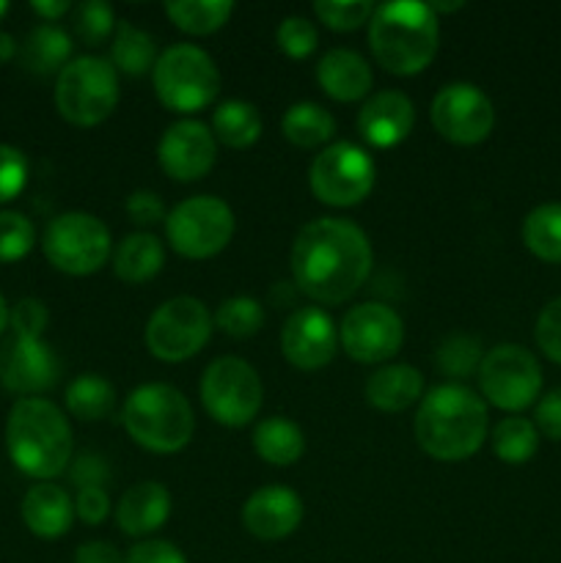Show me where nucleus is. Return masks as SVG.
<instances>
[{"instance_id": "7", "label": "nucleus", "mask_w": 561, "mask_h": 563, "mask_svg": "<svg viewBox=\"0 0 561 563\" xmlns=\"http://www.w3.org/2000/svg\"><path fill=\"white\" fill-rule=\"evenodd\" d=\"M119 104V75L97 55L72 58L55 82V108L69 124L97 126Z\"/></svg>"}, {"instance_id": "53", "label": "nucleus", "mask_w": 561, "mask_h": 563, "mask_svg": "<svg viewBox=\"0 0 561 563\" xmlns=\"http://www.w3.org/2000/svg\"><path fill=\"white\" fill-rule=\"evenodd\" d=\"M9 306H6V300H3V295H0V333H3L6 330V324H9Z\"/></svg>"}, {"instance_id": "37", "label": "nucleus", "mask_w": 561, "mask_h": 563, "mask_svg": "<svg viewBox=\"0 0 561 563\" xmlns=\"http://www.w3.org/2000/svg\"><path fill=\"white\" fill-rule=\"evenodd\" d=\"M36 229L20 212H0V262H20L33 251Z\"/></svg>"}, {"instance_id": "10", "label": "nucleus", "mask_w": 561, "mask_h": 563, "mask_svg": "<svg viewBox=\"0 0 561 563\" xmlns=\"http://www.w3.org/2000/svg\"><path fill=\"white\" fill-rule=\"evenodd\" d=\"M476 377L484 399L506 412L526 410L542 394V366L520 344H501L484 352Z\"/></svg>"}, {"instance_id": "51", "label": "nucleus", "mask_w": 561, "mask_h": 563, "mask_svg": "<svg viewBox=\"0 0 561 563\" xmlns=\"http://www.w3.org/2000/svg\"><path fill=\"white\" fill-rule=\"evenodd\" d=\"M16 55V42L14 36H9V33H0V64H6V60H11Z\"/></svg>"}, {"instance_id": "52", "label": "nucleus", "mask_w": 561, "mask_h": 563, "mask_svg": "<svg viewBox=\"0 0 561 563\" xmlns=\"http://www.w3.org/2000/svg\"><path fill=\"white\" fill-rule=\"evenodd\" d=\"M462 5H465V3H432L429 9H432L435 16H438V11H460Z\"/></svg>"}, {"instance_id": "27", "label": "nucleus", "mask_w": 561, "mask_h": 563, "mask_svg": "<svg viewBox=\"0 0 561 563\" xmlns=\"http://www.w3.org/2000/svg\"><path fill=\"white\" fill-rule=\"evenodd\" d=\"M72 55V38L69 33L61 31L58 25H36L28 33L25 44H22V64L33 75H55L69 64Z\"/></svg>"}, {"instance_id": "9", "label": "nucleus", "mask_w": 561, "mask_h": 563, "mask_svg": "<svg viewBox=\"0 0 561 563\" xmlns=\"http://www.w3.org/2000/svg\"><path fill=\"white\" fill-rule=\"evenodd\" d=\"M201 401L209 416L223 427H248L262 410V379L242 357H218L201 377Z\"/></svg>"}, {"instance_id": "16", "label": "nucleus", "mask_w": 561, "mask_h": 563, "mask_svg": "<svg viewBox=\"0 0 561 563\" xmlns=\"http://www.w3.org/2000/svg\"><path fill=\"white\" fill-rule=\"evenodd\" d=\"M61 377V361L50 344L42 339H20L11 335L0 346V383L20 394L22 399H36L38 394L53 388Z\"/></svg>"}, {"instance_id": "28", "label": "nucleus", "mask_w": 561, "mask_h": 563, "mask_svg": "<svg viewBox=\"0 0 561 563\" xmlns=\"http://www.w3.org/2000/svg\"><path fill=\"white\" fill-rule=\"evenodd\" d=\"M212 135L229 148H248L262 137V115L251 102L229 99L215 108Z\"/></svg>"}, {"instance_id": "8", "label": "nucleus", "mask_w": 561, "mask_h": 563, "mask_svg": "<svg viewBox=\"0 0 561 563\" xmlns=\"http://www.w3.org/2000/svg\"><path fill=\"white\" fill-rule=\"evenodd\" d=\"M237 229L234 212L223 198L193 196L176 203L165 218V236L179 256L204 262L223 251Z\"/></svg>"}, {"instance_id": "32", "label": "nucleus", "mask_w": 561, "mask_h": 563, "mask_svg": "<svg viewBox=\"0 0 561 563\" xmlns=\"http://www.w3.org/2000/svg\"><path fill=\"white\" fill-rule=\"evenodd\" d=\"M113 407L116 388L97 374H82V377L72 379L66 388V410L86 423L102 421L113 412Z\"/></svg>"}, {"instance_id": "46", "label": "nucleus", "mask_w": 561, "mask_h": 563, "mask_svg": "<svg viewBox=\"0 0 561 563\" xmlns=\"http://www.w3.org/2000/svg\"><path fill=\"white\" fill-rule=\"evenodd\" d=\"M127 214L135 225H154L165 220V203L157 192L138 190L127 198Z\"/></svg>"}, {"instance_id": "35", "label": "nucleus", "mask_w": 561, "mask_h": 563, "mask_svg": "<svg viewBox=\"0 0 561 563\" xmlns=\"http://www.w3.org/2000/svg\"><path fill=\"white\" fill-rule=\"evenodd\" d=\"M482 357V341L473 339V335L468 333H451L449 339L440 341L438 352H435V366H438L446 377L465 379L479 374Z\"/></svg>"}, {"instance_id": "30", "label": "nucleus", "mask_w": 561, "mask_h": 563, "mask_svg": "<svg viewBox=\"0 0 561 563\" xmlns=\"http://www.w3.org/2000/svg\"><path fill=\"white\" fill-rule=\"evenodd\" d=\"M286 141L300 148H317L328 143L336 132V119L317 102L292 104L280 121Z\"/></svg>"}, {"instance_id": "45", "label": "nucleus", "mask_w": 561, "mask_h": 563, "mask_svg": "<svg viewBox=\"0 0 561 563\" xmlns=\"http://www.w3.org/2000/svg\"><path fill=\"white\" fill-rule=\"evenodd\" d=\"M124 563H187L182 550L165 539H148V542L135 544L127 553Z\"/></svg>"}, {"instance_id": "42", "label": "nucleus", "mask_w": 561, "mask_h": 563, "mask_svg": "<svg viewBox=\"0 0 561 563\" xmlns=\"http://www.w3.org/2000/svg\"><path fill=\"white\" fill-rule=\"evenodd\" d=\"M534 339H537V346L544 352V357L561 366V297L550 300L539 311Z\"/></svg>"}, {"instance_id": "24", "label": "nucleus", "mask_w": 561, "mask_h": 563, "mask_svg": "<svg viewBox=\"0 0 561 563\" xmlns=\"http://www.w3.org/2000/svg\"><path fill=\"white\" fill-rule=\"evenodd\" d=\"M418 399H424V377L405 363L377 368L366 379V401L380 412H405Z\"/></svg>"}, {"instance_id": "26", "label": "nucleus", "mask_w": 561, "mask_h": 563, "mask_svg": "<svg viewBox=\"0 0 561 563\" xmlns=\"http://www.w3.org/2000/svg\"><path fill=\"white\" fill-rule=\"evenodd\" d=\"M253 451L262 456L267 465L289 467L306 451V434L289 418H264L256 429H253Z\"/></svg>"}, {"instance_id": "20", "label": "nucleus", "mask_w": 561, "mask_h": 563, "mask_svg": "<svg viewBox=\"0 0 561 563\" xmlns=\"http://www.w3.org/2000/svg\"><path fill=\"white\" fill-rule=\"evenodd\" d=\"M416 124V108L402 91H380L363 102L358 113V130L372 146H399Z\"/></svg>"}, {"instance_id": "50", "label": "nucleus", "mask_w": 561, "mask_h": 563, "mask_svg": "<svg viewBox=\"0 0 561 563\" xmlns=\"http://www.w3.org/2000/svg\"><path fill=\"white\" fill-rule=\"evenodd\" d=\"M31 9L36 11V14L42 16V20L55 22V20H58V16H64L66 11L72 9V3H66V0H33Z\"/></svg>"}, {"instance_id": "34", "label": "nucleus", "mask_w": 561, "mask_h": 563, "mask_svg": "<svg viewBox=\"0 0 561 563\" xmlns=\"http://www.w3.org/2000/svg\"><path fill=\"white\" fill-rule=\"evenodd\" d=\"M493 454L506 465H526L539 449V432L534 421L520 416L504 418L493 429Z\"/></svg>"}, {"instance_id": "31", "label": "nucleus", "mask_w": 561, "mask_h": 563, "mask_svg": "<svg viewBox=\"0 0 561 563\" xmlns=\"http://www.w3.org/2000/svg\"><path fill=\"white\" fill-rule=\"evenodd\" d=\"M234 3L229 0H170L165 3V14L170 16L179 31L193 36H209L229 22Z\"/></svg>"}, {"instance_id": "54", "label": "nucleus", "mask_w": 561, "mask_h": 563, "mask_svg": "<svg viewBox=\"0 0 561 563\" xmlns=\"http://www.w3.org/2000/svg\"><path fill=\"white\" fill-rule=\"evenodd\" d=\"M6 11H9V3H6V0H0V16H3Z\"/></svg>"}, {"instance_id": "5", "label": "nucleus", "mask_w": 561, "mask_h": 563, "mask_svg": "<svg viewBox=\"0 0 561 563\" xmlns=\"http://www.w3.org/2000/svg\"><path fill=\"white\" fill-rule=\"evenodd\" d=\"M127 434L152 454H176L196 432V416L182 390L165 383H146L132 390L121 410Z\"/></svg>"}, {"instance_id": "38", "label": "nucleus", "mask_w": 561, "mask_h": 563, "mask_svg": "<svg viewBox=\"0 0 561 563\" xmlns=\"http://www.w3.org/2000/svg\"><path fill=\"white\" fill-rule=\"evenodd\" d=\"M319 22L330 27V31H355L363 22L372 20L374 5L369 0H317L314 3Z\"/></svg>"}, {"instance_id": "12", "label": "nucleus", "mask_w": 561, "mask_h": 563, "mask_svg": "<svg viewBox=\"0 0 561 563\" xmlns=\"http://www.w3.org/2000/svg\"><path fill=\"white\" fill-rule=\"evenodd\" d=\"M44 256L66 275H91L110 256V231L88 212H64L44 231Z\"/></svg>"}, {"instance_id": "15", "label": "nucleus", "mask_w": 561, "mask_h": 563, "mask_svg": "<svg viewBox=\"0 0 561 563\" xmlns=\"http://www.w3.org/2000/svg\"><path fill=\"white\" fill-rule=\"evenodd\" d=\"M405 324L399 313L383 302H363L341 319L339 344L358 363H383L399 352Z\"/></svg>"}, {"instance_id": "29", "label": "nucleus", "mask_w": 561, "mask_h": 563, "mask_svg": "<svg viewBox=\"0 0 561 563\" xmlns=\"http://www.w3.org/2000/svg\"><path fill=\"white\" fill-rule=\"evenodd\" d=\"M110 64H113V69L124 71L130 77L146 75L157 64L154 38L138 25H132V22H119L113 44H110Z\"/></svg>"}, {"instance_id": "4", "label": "nucleus", "mask_w": 561, "mask_h": 563, "mask_svg": "<svg viewBox=\"0 0 561 563\" xmlns=\"http://www.w3.org/2000/svg\"><path fill=\"white\" fill-rule=\"evenodd\" d=\"M438 16L429 3H383L369 20V47L391 75L410 77L427 69L438 55Z\"/></svg>"}, {"instance_id": "47", "label": "nucleus", "mask_w": 561, "mask_h": 563, "mask_svg": "<svg viewBox=\"0 0 561 563\" xmlns=\"http://www.w3.org/2000/svg\"><path fill=\"white\" fill-rule=\"evenodd\" d=\"M534 427L550 440H561V388H553L539 399L534 412Z\"/></svg>"}, {"instance_id": "19", "label": "nucleus", "mask_w": 561, "mask_h": 563, "mask_svg": "<svg viewBox=\"0 0 561 563\" xmlns=\"http://www.w3.org/2000/svg\"><path fill=\"white\" fill-rule=\"evenodd\" d=\"M302 522V500L289 487H262L242 506V526L262 542H280Z\"/></svg>"}, {"instance_id": "18", "label": "nucleus", "mask_w": 561, "mask_h": 563, "mask_svg": "<svg viewBox=\"0 0 561 563\" xmlns=\"http://www.w3.org/2000/svg\"><path fill=\"white\" fill-rule=\"evenodd\" d=\"M339 350V330L322 308H300L280 330V352L300 372H319Z\"/></svg>"}, {"instance_id": "33", "label": "nucleus", "mask_w": 561, "mask_h": 563, "mask_svg": "<svg viewBox=\"0 0 561 563\" xmlns=\"http://www.w3.org/2000/svg\"><path fill=\"white\" fill-rule=\"evenodd\" d=\"M522 242L537 258L561 264V203H542L522 220Z\"/></svg>"}, {"instance_id": "6", "label": "nucleus", "mask_w": 561, "mask_h": 563, "mask_svg": "<svg viewBox=\"0 0 561 563\" xmlns=\"http://www.w3.org/2000/svg\"><path fill=\"white\" fill-rule=\"evenodd\" d=\"M152 82L165 108L174 113H196L218 97L220 71L209 53L196 44H170L157 55Z\"/></svg>"}, {"instance_id": "3", "label": "nucleus", "mask_w": 561, "mask_h": 563, "mask_svg": "<svg viewBox=\"0 0 561 563\" xmlns=\"http://www.w3.org/2000/svg\"><path fill=\"white\" fill-rule=\"evenodd\" d=\"M6 449L16 471L50 482L72 462V427L47 399H20L6 423Z\"/></svg>"}, {"instance_id": "49", "label": "nucleus", "mask_w": 561, "mask_h": 563, "mask_svg": "<svg viewBox=\"0 0 561 563\" xmlns=\"http://www.w3.org/2000/svg\"><path fill=\"white\" fill-rule=\"evenodd\" d=\"M75 563H124V555L110 542H86L77 548Z\"/></svg>"}, {"instance_id": "17", "label": "nucleus", "mask_w": 561, "mask_h": 563, "mask_svg": "<svg viewBox=\"0 0 561 563\" xmlns=\"http://www.w3.org/2000/svg\"><path fill=\"white\" fill-rule=\"evenodd\" d=\"M157 159L165 174L176 181H198L212 170L218 159L215 135L196 119H182L160 137Z\"/></svg>"}, {"instance_id": "25", "label": "nucleus", "mask_w": 561, "mask_h": 563, "mask_svg": "<svg viewBox=\"0 0 561 563\" xmlns=\"http://www.w3.org/2000/svg\"><path fill=\"white\" fill-rule=\"evenodd\" d=\"M165 247L154 234L138 231V234L124 236L113 253V269L124 284H146L163 269Z\"/></svg>"}, {"instance_id": "36", "label": "nucleus", "mask_w": 561, "mask_h": 563, "mask_svg": "<svg viewBox=\"0 0 561 563\" xmlns=\"http://www.w3.org/2000/svg\"><path fill=\"white\" fill-rule=\"evenodd\" d=\"M215 324L231 339H251L262 330L264 308L253 297H229L215 311Z\"/></svg>"}, {"instance_id": "39", "label": "nucleus", "mask_w": 561, "mask_h": 563, "mask_svg": "<svg viewBox=\"0 0 561 563\" xmlns=\"http://www.w3.org/2000/svg\"><path fill=\"white\" fill-rule=\"evenodd\" d=\"M113 27L116 14L105 0H88L75 9V33L88 47H99L113 33Z\"/></svg>"}, {"instance_id": "1", "label": "nucleus", "mask_w": 561, "mask_h": 563, "mask_svg": "<svg viewBox=\"0 0 561 563\" xmlns=\"http://www.w3.org/2000/svg\"><path fill=\"white\" fill-rule=\"evenodd\" d=\"M372 262L369 236L341 218L311 220L292 245L295 286L322 306H341L350 300L366 284Z\"/></svg>"}, {"instance_id": "14", "label": "nucleus", "mask_w": 561, "mask_h": 563, "mask_svg": "<svg viewBox=\"0 0 561 563\" xmlns=\"http://www.w3.org/2000/svg\"><path fill=\"white\" fill-rule=\"evenodd\" d=\"M429 119L446 141L457 146H476L493 132L495 108L487 93L473 82H451L435 93Z\"/></svg>"}, {"instance_id": "41", "label": "nucleus", "mask_w": 561, "mask_h": 563, "mask_svg": "<svg viewBox=\"0 0 561 563\" xmlns=\"http://www.w3.org/2000/svg\"><path fill=\"white\" fill-rule=\"evenodd\" d=\"M28 181V159L16 146L0 143V203L22 192Z\"/></svg>"}, {"instance_id": "44", "label": "nucleus", "mask_w": 561, "mask_h": 563, "mask_svg": "<svg viewBox=\"0 0 561 563\" xmlns=\"http://www.w3.org/2000/svg\"><path fill=\"white\" fill-rule=\"evenodd\" d=\"M47 322V308H44L42 300H33V297H25V300L16 302L9 313L11 330H14V335H20V339H42Z\"/></svg>"}, {"instance_id": "40", "label": "nucleus", "mask_w": 561, "mask_h": 563, "mask_svg": "<svg viewBox=\"0 0 561 563\" xmlns=\"http://www.w3.org/2000/svg\"><path fill=\"white\" fill-rule=\"evenodd\" d=\"M275 38H278V47L295 60L308 58L319 44V33L317 27H314V22H308L306 16H297V14L286 16V20L280 22Z\"/></svg>"}, {"instance_id": "13", "label": "nucleus", "mask_w": 561, "mask_h": 563, "mask_svg": "<svg viewBox=\"0 0 561 563\" xmlns=\"http://www.w3.org/2000/svg\"><path fill=\"white\" fill-rule=\"evenodd\" d=\"M308 181L328 207H355L374 187V159L355 143H333L317 154Z\"/></svg>"}, {"instance_id": "21", "label": "nucleus", "mask_w": 561, "mask_h": 563, "mask_svg": "<svg viewBox=\"0 0 561 563\" xmlns=\"http://www.w3.org/2000/svg\"><path fill=\"white\" fill-rule=\"evenodd\" d=\"M170 517V493L157 482H141L121 495L116 522L127 537H148L160 531Z\"/></svg>"}, {"instance_id": "22", "label": "nucleus", "mask_w": 561, "mask_h": 563, "mask_svg": "<svg viewBox=\"0 0 561 563\" xmlns=\"http://www.w3.org/2000/svg\"><path fill=\"white\" fill-rule=\"evenodd\" d=\"M319 88L336 102H358L372 88V66L355 49L336 47L317 64Z\"/></svg>"}, {"instance_id": "11", "label": "nucleus", "mask_w": 561, "mask_h": 563, "mask_svg": "<svg viewBox=\"0 0 561 563\" xmlns=\"http://www.w3.org/2000/svg\"><path fill=\"white\" fill-rule=\"evenodd\" d=\"M212 313L196 297H174L165 300L157 311L148 317L146 341L148 352L163 363L190 361L193 355L207 346L212 335Z\"/></svg>"}, {"instance_id": "2", "label": "nucleus", "mask_w": 561, "mask_h": 563, "mask_svg": "<svg viewBox=\"0 0 561 563\" xmlns=\"http://www.w3.org/2000/svg\"><path fill=\"white\" fill-rule=\"evenodd\" d=\"M413 432L424 454L432 460H471L487 440V405L465 385H438L418 405Z\"/></svg>"}, {"instance_id": "23", "label": "nucleus", "mask_w": 561, "mask_h": 563, "mask_svg": "<svg viewBox=\"0 0 561 563\" xmlns=\"http://www.w3.org/2000/svg\"><path fill=\"white\" fill-rule=\"evenodd\" d=\"M22 520L33 537L58 539L72 528L75 504H72L69 493L61 489L58 484H36L22 498Z\"/></svg>"}, {"instance_id": "48", "label": "nucleus", "mask_w": 561, "mask_h": 563, "mask_svg": "<svg viewBox=\"0 0 561 563\" xmlns=\"http://www.w3.org/2000/svg\"><path fill=\"white\" fill-rule=\"evenodd\" d=\"M75 515L80 517L88 526H99V522L108 520L110 515V498L105 489H80L75 498Z\"/></svg>"}, {"instance_id": "43", "label": "nucleus", "mask_w": 561, "mask_h": 563, "mask_svg": "<svg viewBox=\"0 0 561 563\" xmlns=\"http://www.w3.org/2000/svg\"><path fill=\"white\" fill-rule=\"evenodd\" d=\"M110 465L108 460H105L102 454H94V451H82V454H77L75 460H72V467H69V478L72 484L77 487V493L80 489H105V484L110 482Z\"/></svg>"}]
</instances>
